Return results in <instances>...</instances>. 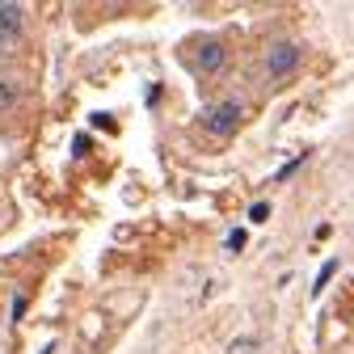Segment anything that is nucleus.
Returning <instances> with one entry per match:
<instances>
[{
  "instance_id": "obj_1",
  "label": "nucleus",
  "mask_w": 354,
  "mask_h": 354,
  "mask_svg": "<svg viewBox=\"0 0 354 354\" xmlns=\"http://www.w3.org/2000/svg\"><path fill=\"white\" fill-rule=\"evenodd\" d=\"M241 118H245V102L241 97H224V102H215L211 110H207V118H203V127L211 131V136H232V131L241 127Z\"/></svg>"
},
{
  "instance_id": "obj_2",
  "label": "nucleus",
  "mask_w": 354,
  "mask_h": 354,
  "mask_svg": "<svg viewBox=\"0 0 354 354\" xmlns=\"http://www.w3.org/2000/svg\"><path fill=\"white\" fill-rule=\"evenodd\" d=\"M299 59H304V51L295 47L291 38H274V47L266 51V76H291L295 68H299Z\"/></svg>"
},
{
  "instance_id": "obj_3",
  "label": "nucleus",
  "mask_w": 354,
  "mask_h": 354,
  "mask_svg": "<svg viewBox=\"0 0 354 354\" xmlns=\"http://www.w3.org/2000/svg\"><path fill=\"white\" fill-rule=\"evenodd\" d=\"M21 26H26V13L13 0H0V42H17L21 38Z\"/></svg>"
},
{
  "instance_id": "obj_4",
  "label": "nucleus",
  "mask_w": 354,
  "mask_h": 354,
  "mask_svg": "<svg viewBox=\"0 0 354 354\" xmlns=\"http://www.w3.org/2000/svg\"><path fill=\"white\" fill-rule=\"evenodd\" d=\"M224 64H228L224 38H203V47H198V68H203V72H224Z\"/></svg>"
},
{
  "instance_id": "obj_5",
  "label": "nucleus",
  "mask_w": 354,
  "mask_h": 354,
  "mask_svg": "<svg viewBox=\"0 0 354 354\" xmlns=\"http://www.w3.org/2000/svg\"><path fill=\"white\" fill-rule=\"evenodd\" d=\"M333 274H337V261H333V257H329V261H325V266H321V274H317V283H313V295H321V291H325V287H329V279H333Z\"/></svg>"
},
{
  "instance_id": "obj_6",
  "label": "nucleus",
  "mask_w": 354,
  "mask_h": 354,
  "mask_svg": "<svg viewBox=\"0 0 354 354\" xmlns=\"http://www.w3.org/2000/svg\"><path fill=\"white\" fill-rule=\"evenodd\" d=\"M299 165H308V152H299V156H295V160H287V165H283V169H279V173H274V182H287V177H291V173H295V169H299Z\"/></svg>"
},
{
  "instance_id": "obj_7",
  "label": "nucleus",
  "mask_w": 354,
  "mask_h": 354,
  "mask_svg": "<svg viewBox=\"0 0 354 354\" xmlns=\"http://www.w3.org/2000/svg\"><path fill=\"white\" fill-rule=\"evenodd\" d=\"M17 102V84H9V80H0V110H9Z\"/></svg>"
},
{
  "instance_id": "obj_8",
  "label": "nucleus",
  "mask_w": 354,
  "mask_h": 354,
  "mask_svg": "<svg viewBox=\"0 0 354 354\" xmlns=\"http://www.w3.org/2000/svg\"><path fill=\"white\" fill-rule=\"evenodd\" d=\"M245 241H249V232H245V228H232V232H228V253H241Z\"/></svg>"
},
{
  "instance_id": "obj_9",
  "label": "nucleus",
  "mask_w": 354,
  "mask_h": 354,
  "mask_svg": "<svg viewBox=\"0 0 354 354\" xmlns=\"http://www.w3.org/2000/svg\"><path fill=\"white\" fill-rule=\"evenodd\" d=\"M249 219H253V224H266V219H270V203H253L249 207Z\"/></svg>"
},
{
  "instance_id": "obj_10",
  "label": "nucleus",
  "mask_w": 354,
  "mask_h": 354,
  "mask_svg": "<svg viewBox=\"0 0 354 354\" xmlns=\"http://www.w3.org/2000/svg\"><path fill=\"white\" fill-rule=\"evenodd\" d=\"M72 156L80 160V156H88V136H76V144H72Z\"/></svg>"
},
{
  "instance_id": "obj_11",
  "label": "nucleus",
  "mask_w": 354,
  "mask_h": 354,
  "mask_svg": "<svg viewBox=\"0 0 354 354\" xmlns=\"http://www.w3.org/2000/svg\"><path fill=\"white\" fill-rule=\"evenodd\" d=\"M42 354H55V342H47V346H42Z\"/></svg>"
}]
</instances>
